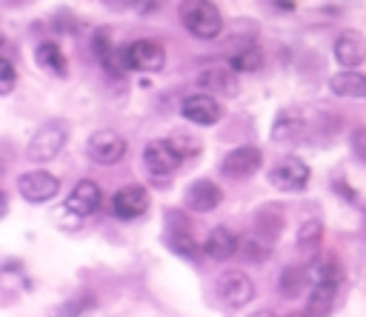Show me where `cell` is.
Wrapping results in <instances>:
<instances>
[{"label":"cell","mask_w":366,"mask_h":317,"mask_svg":"<svg viewBox=\"0 0 366 317\" xmlns=\"http://www.w3.org/2000/svg\"><path fill=\"white\" fill-rule=\"evenodd\" d=\"M177 17H180L183 29L197 40H214L223 31L220 9L212 0H180Z\"/></svg>","instance_id":"obj_1"},{"label":"cell","mask_w":366,"mask_h":317,"mask_svg":"<svg viewBox=\"0 0 366 317\" xmlns=\"http://www.w3.org/2000/svg\"><path fill=\"white\" fill-rule=\"evenodd\" d=\"M66 140H69V123L60 120V117H51V120H46V123L31 134L26 154H29V160H34V163L54 160V157L63 151Z\"/></svg>","instance_id":"obj_2"},{"label":"cell","mask_w":366,"mask_h":317,"mask_svg":"<svg viewBox=\"0 0 366 317\" xmlns=\"http://www.w3.org/2000/svg\"><path fill=\"white\" fill-rule=\"evenodd\" d=\"M126 49V63H129V71H146V74H154L166 66V49L160 40L154 37H137L132 43L123 46Z\"/></svg>","instance_id":"obj_3"},{"label":"cell","mask_w":366,"mask_h":317,"mask_svg":"<svg viewBox=\"0 0 366 317\" xmlns=\"http://www.w3.org/2000/svg\"><path fill=\"white\" fill-rule=\"evenodd\" d=\"M309 177H312V171H309L306 160H300V157H295V154L280 157V160L272 166V171H269V183H272L277 191H286V194L303 191L306 183H309Z\"/></svg>","instance_id":"obj_4"},{"label":"cell","mask_w":366,"mask_h":317,"mask_svg":"<svg viewBox=\"0 0 366 317\" xmlns=\"http://www.w3.org/2000/svg\"><path fill=\"white\" fill-rule=\"evenodd\" d=\"M214 291H217V297H220L229 308H243V306H249L252 297H254V283H252L249 274H243L240 268H226V271L217 274Z\"/></svg>","instance_id":"obj_5"},{"label":"cell","mask_w":366,"mask_h":317,"mask_svg":"<svg viewBox=\"0 0 366 317\" xmlns=\"http://www.w3.org/2000/svg\"><path fill=\"white\" fill-rule=\"evenodd\" d=\"M126 140L117 134V131H112V129H100V131H94L92 137H89V143H86V154L97 163V166H114V163H120L123 157H126Z\"/></svg>","instance_id":"obj_6"},{"label":"cell","mask_w":366,"mask_h":317,"mask_svg":"<svg viewBox=\"0 0 366 317\" xmlns=\"http://www.w3.org/2000/svg\"><path fill=\"white\" fill-rule=\"evenodd\" d=\"M146 208H149V191L137 183L117 188L109 200V214L117 220H137L146 214Z\"/></svg>","instance_id":"obj_7"},{"label":"cell","mask_w":366,"mask_h":317,"mask_svg":"<svg viewBox=\"0 0 366 317\" xmlns=\"http://www.w3.org/2000/svg\"><path fill=\"white\" fill-rule=\"evenodd\" d=\"M17 191L29 203H46V200H51L60 191V180L51 171L31 168V171H23L17 177Z\"/></svg>","instance_id":"obj_8"},{"label":"cell","mask_w":366,"mask_h":317,"mask_svg":"<svg viewBox=\"0 0 366 317\" xmlns=\"http://www.w3.org/2000/svg\"><path fill=\"white\" fill-rule=\"evenodd\" d=\"M180 160L183 157L174 151L169 140H149L143 149V166L152 177H169L172 171H177Z\"/></svg>","instance_id":"obj_9"},{"label":"cell","mask_w":366,"mask_h":317,"mask_svg":"<svg viewBox=\"0 0 366 317\" xmlns=\"http://www.w3.org/2000/svg\"><path fill=\"white\" fill-rule=\"evenodd\" d=\"M263 166V151L257 146H237L220 160V171L232 180H246Z\"/></svg>","instance_id":"obj_10"},{"label":"cell","mask_w":366,"mask_h":317,"mask_svg":"<svg viewBox=\"0 0 366 317\" xmlns=\"http://www.w3.org/2000/svg\"><path fill=\"white\" fill-rule=\"evenodd\" d=\"M100 206H103V191H100V186H97L94 180H89V177L77 180L74 188H71L69 197H66V211H71V214H77V217H92V214L100 211Z\"/></svg>","instance_id":"obj_11"},{"label":"cell","mask_w":366,"mask_h":317,"mask_svg":"<svg viewBox=\"0 0 366 317\" xmlns=\"http://www.w3.org/2000/svg\"><path fill=\"white\" fill-rule=\"evenodd\" d=\"M180 114L194 126H214L223 117V109L209 91H197L180 103Z\"/></svg>","instance_id":"obj_12"},{"label":"cell","mask_w":366,"mask_h":317,"mask_svg":"<svg viewBox=\"0 0 366 317\" xmlns=\"http://www.w3.org/2000/svg\"><path fill=\"white\" fill-rule=\"evenodd\" d=\"M220 203H223V191H220V186L212 183V180H206V177L189 183V188H186V194H183V206H186L189 211H197V214L214 211Z\"/></svg>","instance_id":"obj_13"},{"label":"cell","mask_w":366,"mask_h":317,"mask_svg":"<svg viewBox=\"0 0 366 317\" xmlns=\"http://www.w3.org/2000/svg\"><path fill=\"white\" fill-rule=\"evenodd\" d=\"M335 60L343 69H357L366 60V37L355 29H343L335 37Z\"/></svg>","instance_id":"obj_14"},{"label":"cell","mask_w":366,"mask_h":317,"mask_svg":"<svg viewBox=\"0 0 366 317\" xmlns=\"http://www.w3.org/2000/svg\"><path fill=\"white\" fill-rule=\"evenodd\" d=\"M197 86L206 89L209 94L217 91L223 97H237L240 94V83H237V71L234 69H223V66H214V69H206L197 74Z\"/></svg>","instance_id":"obj_15"},{"label":"cell","mask_w":366,"mask_h":317,"mask_svg":"<svg viewBox=\"0 0 366 317\" xmlns=\"http://www.w3.org/2000/svg\"><path fill=\"white\" fill-rule=\"evenodd\" d=\"M237 248H240V240H237V234H234L232 228H226V226H214V228L206 234V243H203V251H206L212 260H217V263L232 260V257L237 254Z\"/></svg>","instance_id":"obj_16"},{"label":"cell","mask_w":366,"mask_h":317,"mask_svg":"<svg viewBox=\"0 0 366 317\" xmlns=\"http://www.w3.org/2000/svg\"><path fill=\"white\" fill-rule=\"evenodd\" d=\"M329 89L337 97L366 100V74H360L355 69H343V71H337V74L329 77Z\"/></svg>","instance_id":"obj_17"},{"label":"cell","mask_w":366,"mask_h":317,"mask_svg":"<svg viewBox=\"0 0 366 317\" xmlns=\"http://www.w3.org/2000/svg\"><path fill=\"white\" fill-rule=\"evenodd\" d=\"M34 63L43 71H51L54 77H69V63L63 57V49L54 40H40L34 49Z\"/></svg>","instance_id":"obj_18"},{"label":"cell","mask_w":366,"mask_h":317,"mask_svg":"<svg viewBox=\"0 0 366 317\" xmlns=\"http://www.w3.org/2000/svg\"><path fill=\"white\" fill-rule=\"evenodd\" d=\"M306 123H303V114L295 111V109H283L274 123H272V140L277 143H292V140H300Z\"/></svg>","instance_id":"obj_19"},{"label":"cell","mask_w":366,"mask_h":317,"mask_svg":"<svg viewBox=\"0 0 366 317\" xmlns=\"http://www.w3.org/2000/svg\"><path fill=\"white\" fill-rule=\"evenodd\" d=\"M335 297H337V283H315L312 297L306 300L303 317H326L335 306Z\"/></svg>","instance_id":"obj_20"},{"label":"cell","mask_w":366,"mask_h":317,"mask_svg":"<svg viewBox=\"0 0 366 317\" xmlns=\"http://www.w3.org/2000/svg\"><path fill=\"white\" fill-rule=\"evenodd\" d=\"M309 283H312V274H309L306 268H300V266H286V268L280 271V277H277V291H280V297L295 300V297L303 294V288H306Z\"/></svg>","instance_id":"obj_21"},{"label":"cell","mask_w":366,"mask_h":317,"mask_svg":"<svg viewBox=\"0 0 366 317\" xmlns=\"http://www.w3.org/2000/svg\"><path fill=\"white\" fill-rule=\"evenodd\" d=\"M237 254L243 257V263L260 266V263H266V260H269V254H272V240H269V237H263V234H257V231H252L249 237H243V240H240Z\"/></svg>","instance_id":"obj_22"},{"label":"cell","mask_w":366,"mask_h":317,"mask_svg":"<svg viewBox=\"0 0 366 317\" xmlns=\"http://www.w3.org/2000/svg\"><path fill=\"white\" fill-rule=\"evenodd\" d=\"M229 69H234L237 74L240 71H260L263 69V51H260V46L246 43V46L234 49L229 54Z\"/></svg>","instance_id":"obj_23"},{"label":"cell","mask_w":366,"mask_h":317,"mask_svg":"<svg viewBox=\"0 0 366 317\" xmlns=\"http://www.w3.org/2000/svg\"><path fill=\"white\" fill-rule=\"evenodd\" d=\"M166 243L174 254L180 257H197V243L192 240V228L189 223H180V226H169V234H166Z\"/></svg>","instance_id":"obj_24"},{"label":"cell","mask_w":366,"mask_h":317,"mask_svg":"<svg viewBox=\"0 0 366 317\" xmlns=\"http://www.w3.org/2000/svg\"><path fill=\"white\" fill-rule=\"evenodd\" d=\"M280 228H283V214H280V208L266 206V208H260V211L254 214V231H257V234H263V237H269V240H277V237H280Z\"/></svg>","instance_id":"obj_25"},{"label":"cell","mask_w":366,"mask_h":317,"mask_svg":"<svg viewBox=\"0 0 366 317\" xmlns=\"http://www.w3.org/2000/svg\"><path fill=\"white\" fill-rule=\"evenodd\" d=\"M169 143L174 146V151H177L183 160H186V157L200 154V149H203L200 137H197V134H192V131H174V134L169 137Z\"/></svg>","instance_id":"obj_26"},{"label":"cell","mask_w":366,"mask_h":317,"mask_svg":"<svg viewBox=\"0 0 366 317\" xmlns=\"http://www.w3.org/2000/svg\"><path fill=\"white\" fill-rule=\"evenodd\" d=\"M340 280H343V268L337 260H320L312 268V286L315 283H337L340 286Z\"/></svg>","instance_id":"obj_27"},{"label":"cell","mask_w":366,"mask_h":317,"mask_svg":"<svg viewBox=\"0 0 366 317\" xmlns=\"http://www.w3.org/2000/svg\"><path fill=\"white\" fill-rule=\"evenodd\" d=\"M323 240V223L320 220H306L297 228V246L300 248H317Z\"/></svg>","instance_id":"obj_28"},{"label":"cell","mask_w":366,"mask_h":317,"mask_svg":"<svg viewBox=\"0 0 366 317\" xmlns=\"http://www.w3.org/2000/svg\"><path fill=\"white\" fill-rule=\"evenodd\" d=\"M14 83H17V71H14V63L9 57L0 60V94H11L14 91Z\"/></svg>","instance_id":"obj_29"},{"label":"cell","mask_w":366,"mask_h":317,"mask_svg":"<svg viewBox=\"0 0 366 317\" xmlns=\"http://www.w3.org/2000/svg\"><path fill=\"white\" fill-rule=\"evenodd\" d=\"M132 6H134L140 14H149V11L160 9V6H163V0H132Z\"/></svg>","instance_id":"obj_30"},{"label":"cell","mask_w":366,"mask_h":317,"mask_svg":"<svg viewBox=\"0 0 366 317\" xmlns=\"http://www.w3.org/2000/svg\"><path fill=\"white\" fill-rule=\"evenodd\" d=\"M272 6H277V9H283V11H292V9H295V3H289V0H274Z\"/></svg>","instance_id":"obj_31"},{"label":"cell","mask_w":366,"mask_h":317,"mask_svg":"<svg viewBox=\"0 0 366 317\" xmlns=\"http://www.w3.org/2000/svg\"><path fill=\"white\" fill-rule=\"evenodd\" d=\"M249 317H277L274 311H269V308H260V311H252Z\"/></svg>","instance_id":"obj_32"}]
</instances>
